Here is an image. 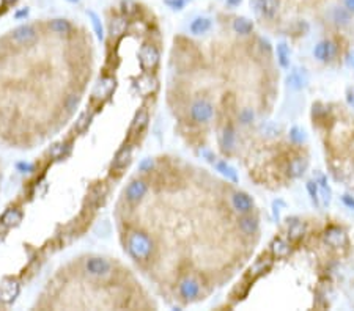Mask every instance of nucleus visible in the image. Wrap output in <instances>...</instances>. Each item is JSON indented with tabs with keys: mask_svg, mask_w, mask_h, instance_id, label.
I'll use <instances>...</instances> for the list:
<instances>
[{
	"mask_svg": "<svg viewBox=\"0 0 354 311\" xmlns=\"http://www.w3.org/2000/svg\"><path fill=\"white\" fill-rule=\"evenodd\" d=\"M47 29L49 32L55 33V35H68L73 32V24L68 19L57 18V19H50L47 21Z\"/></svg>",
	"mask_w": 354,
	"mask_h": 311,
	"instance_id": "nucleus-7",
	"label": "nucleus"
},
{
	"mask_svg": "<svg viewBox=\"0 0 354 311\" xmlns=\"http://www.w3.org/2000/svg\"><path fill=\"white\" fill-rule=\"evenodd\" d=\"M70 152V146L68 145H63V143H57L54 146H50L49 149V156H50V159H54V161H58L62 158H65Z\"/></svg>",
	"mask_w": 354,
	"mask_h": 311,
	"instance_id": "nucleus-11",
	"label": "nucleus"
},
{
	"mask_svg": "<svg viewBox=\"0 0 354 311\" xmlns=\"http://www.w3.org/2000/svg\"><path fill=\"white\" fill-rule=\"evenodd\" d=\"M115 90V81L110 79V77H106V79H101L95 90H93V98L95 99H106L112 92Z\"/></svg>",
	"mask_w": 354,
	"mask_h": 311,
	"instance_id": "nucleus-8",
	"label": "nucleus"
},
{
	"mask_svg": "<svg viewBox=\"0 0 354 311\" xmlns=\"http://www.w3.org/2000/svg\"><path fill=\"white\" fill-rule=\"evenodd\" d=\"M145 193H147V184L143 183V181H133L125 190V197L128 201L131 203H136V201H140L143 197H145Z\"/></svg>",
	"mask_w": 354,
	"mask_h": 311,
	"instance_id": "nucleus-4",
	"label": "nucleus"
},
{
	"mask_svg": "<svg viewBox=\"0 0 354 311\" xmlns=\"http://www.w3.org/2000/svg\"><path fill=\"white\" fill-rule=\"evenodd\" d=\"M77 102H79V99L74 96V95H71L70 98H68V101H67V109L71 112V110H74L76 107H77Z\"/></svg>",
	"mask_w": 354,
	"mask_h": 311,
	"instance_id": "nucleus-13",
	"label": "nucleus"
},
{
	"mask_svg": "<svg viewBox=\"0 0 354 311\" xmlns=\"http://www.w3.org/2000/svg\"><path fill=\"white\" fill-rule=\"evenodd\" d=\"M131 156H133V148H131L129 145L123 146L120 151H118V152L115 154V158H113V162H112V168H113V170H116V172L123 170V168L129 164Z\"/></svg>",
	"mask_w": 354,
	"mask_h": 311,
	"instance_id": "nucleus-9",
	"label": "nucleus"
},
{
	"mask_svg": "<svg viewBox=\"0 0 354 311\" xmlns=\"http://www.w3.org/2000/svg\"><path fill=\"white\" fill-rule=\"evenodd\" d=\"M18 170H21V172H33V165L21 162V164H18Z\"/></svg>",
	"mask_w": 354,
	"mask_h": 311,
	"instance_id": "nucleus-14",
	"label": "nucleus"
},
{
	"mask_svg": "<svg viewBox=\"0 0 354 311\" xmlns=\"http://www.w3.org/2000/svg\"><path fill=\"white\" fill-rule=\"evenodd\" d=\"M90 120H91V115L88 112H84L81 116H79V120L76 121V129H77V131L79 132L85 131V129L88 127V124H90Z\"/></svg>",
	"mask_w": 354,
	"mask_h": 311,
	"instance_id": "nucleus-12",
	"label": "nucleus"
},
{
	"mask_svg": "<svg viewBox=\"0 0 354 311\" xmlns=\"http://www.w3.org/2000/svg\"><path fill=\"white\" fill-rule=\"evenodd\" d=\"M36 38H38V32L35 29V25H30V24L19 25V27H16L11 32V40L21 46H29L35 43Z\"/></svg>",
	"mask_w": 354,
	"mask_h": 311,
	"instance_id": "nucleus-2",
	"label": "nucleus"
},
{
	"mask_svg": "<svg viewBox=\"0 0 354 311\" xmlns=\"http://www.w3.org/2000/svg\"><path fill=\"white\" fill-rule=\"evenodd\" d=\"M18 2V0H0V10H5V8H8V7H13Z\"/></svg>",
	"mask_w": 354,
	"mask_h": 311,
	"instance_id": "nucleus-15",
	"label": "nucleus"
},
{
	"mask_svg": "<svg viewBox=\"0 0 354 311\" xmlns=\"http://www.w3.org/2000/svg\"><path fill=\"white\" fill-rule=\"evenodd\" d=\"M71 2H76V0H71Z\"/></svg>",
	"mask_w": 354,
	"mask_h": 311,
	"instance_id": "nucleus-16",
	"label": "nucleus"
},
{
	"mask_svg": "<svg viewBox=\"0 0 354 311\" xmlns=\"http://www.w3.org/2000/svg\"><path fill=\"white\" fill-rule=\"evenodd\" d=\"M324 113L329 118L324 131L326 161H329L332 175L351 189H354V115L335 106Z\"/></svg>",
	"mask_w": 354,
	"mask_h": 311,
	"instance_id": "nucleus-1",
	"label": "nucleus"
},
{
	"mask_svg": "<svg viewBox=\"0 0 354 311\" xmlns=\"http://www.w3.org/2000/svg\"><path fill=\"white\" fill-rule=\"evenodd\" d=\"M85 270L91 277H107L112 270V266L104 258H90L85 263Z\"/></svg>",
	"mask_w": 354,
	"mask_h": 311,
	"instance_id": "nucleus-3",
	"label": "nucleus"
},
{
	"mask_svg": "<svg viewBox=\"0 0 354 311\" xmlns=\"http://www.w3.org/2000/svg\"><path fill=\"white\" fill-rule=\"evenodd\" d=\"M22 222V212L19 209H8L2 217L4 226H16Z\"/></svg>",
	"mask_w": 354,
	"mask_h": 311,
	"instance_id": "nucleus-10",
	"label": "nucleus"
},
{
	"mask_svg": "<svg viewBox=\"0 0 354 311\" xmlns=\"http://www.w3.org/2000/svg\"><path fill=\"white\" fill-rule=\"evenodd\" d=\"M19 294V284L15 280H7L4 284L0 286V300L10 303L16 299V295Z\"/></svg>",
	"mask_w": 354,
	"mask_h": 311,
	"instance_id": "nucleus-6",
	"label": "nucleus"
},
{
	"mask_svg": "<svg viewBox=\"0 0 354 311\" xmlns=\"http://www.w3.org/2000/svg\"><path fill=\"white\" fill-rule=\"evenodd\" d=\"M140 61L143 64V68L153 69L157 64V61H159V52H157V49L153 44L145 46L140 50Z\"/></svg>",
	"mask_w": 354,
	"mask_h": 311,
	"instance_id": "nucleus-5",
	"label": "nucleus"
}]
</instances>
